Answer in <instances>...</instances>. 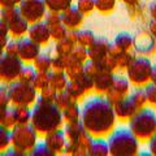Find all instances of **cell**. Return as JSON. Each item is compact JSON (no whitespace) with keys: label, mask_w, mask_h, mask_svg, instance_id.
<instances>
[{"label":"cell","mask_w":156,"mask_h":156,"mask_svg":"<svg viewBox=\"0 0 156 156\" xmlns=\"http://www.w3.org/2000/svg\"><path fill=\"white\" fill-rule=\"evenodd\" d=\"M116 113L107 96H92L81 108V122L92 136H105L115 128Z\"/></svg>","instance_id":"cell-1"},{"label":"cell","mask_w":156,"mask_h":156,"mask_svg":"<svg viewBox=\"0 0 156 156\" xmlns=\"http://www.w3.org/2000/svg\"><path fill=\"white\" fill-rule=\"evenodd\" d=\"M31 111L30 124L39 134L46 135L52 130L60 129L64 124L62 111L55 104V101H44L37 98Z\"/></svg>","instance_id":"cell-2"},{"label":"cell","mask_w":156,"mask_h":156,"mask_svg":"<svg viewBox=\"0 0 156 156\" xmlns=\"http://www.w3.org/2000/svg\"><path fill=\"white\" fill-rule=\"evenodd\" d=\"M65 136L66 143L64 152L66 155L73 156H85L87 155V150L92 140V134L89 133L80 121L69 122L65 125Z\"/></svg>","instance_id":"cell-3"},{"label":"cell","mask_w":156,"mask_h":156,"mask_svg":"<svg viewBox=\"0 0 156 156\" xmlns=\"http://www.w3.org/2000/svg\"><path fill=\"white\" fill-rule=\"evenodd\" d=\"M109 155L113 156H133L138 154L139 140L130 129L119 128L109 133L108 136Z\"/></svg>","instance_id":"cell-4"},{"label":"cell","mask_w":156,"mask_h":156,"mask_svg":"<svg viewBox=\"0 0 156 156\" xmlns=\"http://www.w3.org/2000/svg\"><path fill=\"white\" fill-rule=\"evenodd\" d=\"M129 129L140 142L150 140L156 133V113L146 107L138 109L129 119Z\"/></svg>","instance_id":"cell-5"},{"label":"cell","mask_w":156,"mask_h":156,"mask_svg":"<svg viewBox=\"0 0 156 156\" xmlns=\"http://www.w3.org/2000/svg\"><path fill=\"white\" fill-rule=\"evenodd\" d=\"M12 146L25 154H30L33 147L37 144L38 131L31 124H17L11 129Z\"/></svg>","instance_id":"cell-6"},{"label":"cell","mask_w":156,"mask_h":156,"mask_svg":"<svg viewBox=\"0 0 156 156\" xmlns=\"http://www.w3.org/2000/svg\"><path fill=\"white\" fill-rule=\"evenodd\" d=\"M129 81L135 86H144L151 81L152 64L147 56H135L126 68Z\"/></svg>","instance_id":"cell-7"},{"label":"cell","mask_w":156,"mask_h":156,"mask_svg":"<svg viewBox=\"0 0 156 156\" xmlns=\"http://www.w3.org/2000/svg\"><path fill=\"white\" fill-rule=\"evenodd\" d=\"M9 98H11V103L16 105H31L37 100V89L30 83H25L21 81H13L8 85Z\"/></svg>","instance_id":"cell-8"},{"label":"cell","mask_w":156,"mask_h":156,"mask_svg":"<svg viewBox=\"0 0 156 156\" xmlns=\"http://www.w3.org/2000/svg\"><path fill=\"white\" fill-rule=\"evenodd\" d=\"M23 66V61L18 56L4 52L0 56V81L11 83L18 78V74Z\"/></svg>","instance_id":"cell-9"},{"label":"cell","mask_w":156,"mask_h":156,"mask_svg":"<svg viewBox=\"0 0 156 156\" xmlns=\"http://www.w3.org/2000/svg\"><path fill=\"white\" fill-rule=\"evenodd\" d=\"M21 16L27 20L29 23L42 21L46 16L47 5L44 0H21L18 4Z\"/></svg>","instance_id":"cell-10"},{"label":"cell","mask_w":156,"mask_h":156,"mask_svg":"<svg viewBox=\"0 0 156 156\" xmlns=\"http://www.w3.org/2000/svg\"><path fill=\"white\" fill-rule=\"evenodd\" d=\"M133 48L135 53L150 56L156 52V38L150 30H140L133 37Z\"/></svg>","instance_id":"cell-11"},{"label":"cell","mask_w":156,"mask_h":156,"mask_svg":"<svg viewBox=\"0 0 156 156\" xmlns=\"http://www.w3.org/2000/svg\"><path fill=\"white\" fill-rule=\"evenodd\" d=\"M129 92H130L129 78H126L124 76H115L113 82H112L108 91L105 92V95H107V99H108L112 104H115L117 101H120L121 99L128 96Z\"/></svg>","instance_id":"cell-12"},{"label":"cell","mask_w":156,"mask_h":156,"mask_svg":"<svg viewBox=\"0 0 156 156\" xmlns=\"http://www.w3.org/2000/svg\"><path fill=\"white\" fill-rule=\"evenodd\" d=\"M17 56L22 61H34L35 57L41 53V44H38L30 38L21 37L17 38Z\"/></svg>","instance_id":"cell-13"},{"label":"cell","mask_w":156,"mask_h":156,"mask_svg":"<svg viewBox=\"0 0 156 156\" xmlns=\"http://www.w3.org/2000/svg\"><path fill=\"white\" fill-rule=\"evenodd\" d=\"M29 38L33 39L38 44H47L48 41L51 39V33H50V26L47 25L44 21H38L34 22L29 26Z\"/></svg>","instance_id":"cell-14"},{"label":"cell","mask_w":156,"mask_h":156,"mask_svg":"<svg viewBox=\"0 0 156 156\" xmlns=\"http://www.w3.org/2000/svg\"><path fill=\"white\" fill-rule=\"evenodd\" d=\"M83 16L85 14L77 8V5L72 4L69 8L61 12V22L66 26L68 30H73V29H78L82 25Z\"/></svg>","instance_id":"cell-15"},{"label":"cell","mask_w":156,"mask_h":156,"mask_svg":"<svg viewBox=\"0 0 156 156\" xmlns=\"http://www.w3.org/2000/svg\"><path fill=\"white\" fill-rule=\"evenodd\" d=\"M108 46L109 41L105 37H96L90 47H87V55L89 58L96 61H101L108 55Z\"/></svg>","instance_id":"cell-16"},{"label":"cell","mask_w":156,"mask_h":156,"mask_svg":"<svg viewBox=\"0 0 156 156\" xmlns=\"http://www.w3.org/2000/svg\"><path fill=\"white\" fill-rule=\"evenodd\" d=\"M44 142L48 144L53 152L56 155L61 154L65 148V143H66V136H65V131L61 129H55L46 134Z\"/></svg>","instance_id":"cell-17"},{"label":"cell","mask_w":156,"mask_h":156,"mask_svg":"<svg viewBox=\"0 0 156 156\" xmlns=\"http://www.w3.org/2000/svg\"><path fill=\"white\" fill-rule=\"evenodd\" d=\"M113 108H115V113H116V117L120 119L121 121H125V120H129L131 116L138 109L135 108V105L133 104V101L130 100L129 95L121 99L120 101L113 104Z\"/></svg>","instance_id":"cell-18"},{"label":"cell","mask_w":156,"mask_h":156,"mask_svg":"<svg viewBox=\"0 0 156 156\" xmlns=\"http://www.w3.org/2000/svg\"><path fill=\"white\" fill-rule=\"evenodd\" d=\"M113 78H115V74L111 70H101L99 74H96L94 77V90L99 94H105L108 89L111 87L112 82H113Z\"/></svg>","instance_id":"cell-19"},{"label":"cell","mask_w":156,"mask_h":156,"mask_svg":"<svg viewBox=\"0 0 156 156\" xmlns=\"http://www.w3.org/2000/svg\"><path fill=\"white\" fill-rule=\"evenodd\" d=\"M87 155L90 156H107L109 155V146L108 142L103 139V136L92 138L91 143L87 150Z\"/></svg>","instance_id":"cell-20"},{"label":"cell","mask_w":156,"mask_h":156,"mask_svg":"<svg viewBox=\"0 0 156 156\" xmlns=\"http://www.w3.org/2000/svg\"><path fill=\"white\" fill-rule=\"evenodd\" d=\"M8 26H9V34L17 39V38L23 37V35H25V34L27 33L30 23H29L27 20H25V18L21 16V17H18L17 20L12 21Z\"/></svg>","instance_id":"cell-21"},{"label":"cell","mask_w":156,"mask_h":156,"mask_svg":"<svg viewBox=\"0 0 156 156\" xmlns=\"http://www.w3.org/2000/svg\"><path fill=\"white\" fill-rule=\"evenodd\" d=\"M34 68L37 72H50L52 69V55L50 51L41 52L34 60Z\"/></svg>","instance_id":"cell-22"},{"label":"cell","mask_w":156,"mask_h":156,"mask_svg":"<svg viewBox=\"0 0 156 156\" xmlns=\"http://www.w3.org/2000/svg\"><path fill=\"white\" fill-rule=\"evenodd\" d=\"M68 76L65 70H51V80H50V86H52L56 91L65 90L68 85Z\"/></svg>","instance_id":"cell-23"},{"label":"cell","mask_w":156,"mask_h":156,"mask_svg":"<svg viewBox=\"0 0 156 156\" xmlns=\"http://www.w3.org/2000/svg\"><path fill=\"white\" fill-rule=\"evenodd\" d=\"M129 98L133 101V104L135 105L136 109H142L147 104V96H146L144 87L142 86H136L133 91L129 92Z\"/></svg>","instance_id":"cell-24"},{"label":"cell","mask_w":156,"mask_h":156,"mask_svg":"<svg viewBox=\"0 0 156 156\" xmlns=\"http://www.w3.org/2000/svg\"><path fill=\"white\" fill-rule=\"evenodd\" d=\"M62 117H64V121L66 124L76 122V121L81 120V108L77 101H74V103H72L70 105H68L66 108L62 109Z\"/></svg>","instance_id":"cell-25"},{"label":"cell","mask_w":156,"mask_h":156,"mask_svg":"<svg viewBox=\"0 0 156 156\" xmlns=\"http://www.w3.org/2000/svg\"><path fill=\"white\" fill-rule=\"evenodd\" d=\"M65 90L69 92L73 99L77 100V101L81 100L82 98H85L86 92H87V91L83 89V86H82L77 80H69V81H68V85H66V87H65Z\"/></svg>","instance_id":"cell-26"},{"label":"cell","mask_w":156,"mask_h":156,"mask_svg":"<svg viewBox=\"0 0 156 156\" xmlns=\"http://www.w3.org/2000/svg\"><path fill=\"white\" fill-rule=\"evenodd\" d=\"M113 43L116 46H119L122 51H131V48H133V35L130 33L122 31L116 35Z\"/></svg>","instance_id":"cell-27"},{"label":"cell","mask_w":156,"mask_h":156,"mask_svg":"<svg viewBox=\"0 0 156 156\" xmlns=\"http://www.w3.org/2000/svg\"><path fill=\"white\" fill-rule=\"evenodd\" d=\"M74 46H76V43L73 42L70 38L65 37L64 39H61V41L56 42L55 52H56V55L68 56V55H70V52L73 51V48H74Z\"/></svg>","instance_id":"cell-28"},{"label":"cell","mask_w":156,"mask_h":156,"mask_svg":"<svg viewBox=\"0 0 156 156\" xmlns=\"http://www.w3.org/2000/svg\"><path fill=\"white\" fill-rule=\"evenodd\" d=\"M18 17H21V12H20L18 5L16 7H2L0 11V18L4 20L8 25L14 20H17Z\"/></svg>","instance_id":"cell-29"},{"label":"cell","mask_w":156,"mask_h":156,"mask_svg":"<svg viewBox=\"0 0 156 156\" xmlns=\"http://www.w3.org/2000/svg\"><path fill=\"white\" fill-rule=\"evenodd\" d=\"M14 111H16L17 124H30L31 112H33L30 109V105H16L14 107Z\"/></svg>","instance_id":"cell-30"},{"label":"cell","mask_w":156,"mask_h":156,"mask_svg":"<svg viewBox=\"0 0 156 156\" xmlns=\"http://www.w3.org/2000/svg\"><path fill=\"white\" fill-rule=\"evenodd\" d=\"M83 70H85V74L94 78L96 74H99L101 70H104V68H103V65H101V61L87 58V60L83 62Z\"/></svg>","instance_id":"cell-31"},{"label":"cell","mask_w":156,"mask_h":156,"mask_svg":"<svg viewBox=\"0 0 156 156\" xmlns=\"http://www.w3.org/2000/svg\"><path fill=\"white\" fill-rule=\"evenodd\" d=\"M37 73H38V72H37V69H35L34 66H31V65H23L22 69H21V72H20L17 80L21 81V82H25V83L33 85L34 80H35Z\"/></svg>","instance_id":"cell-32"},{"label":"cell","mask_w":156,"mask_h":156,"mask_svg":"<svg viewBox=\"0 0 156 156\" xmlns=\"http://www.w3.org/2000/svg\"><path fill=\"white\" fill-rule=\"evenodd\" d=\"M74 101H77V100L73 99L72 95H70L66 90L57 91V95H56V99H55V104H56L61 111L64 109V108H66L68 105H70L72 103H74Z\"/></svg>","instance_id":"cell-33"},{"label":"cell","mask_w":156,"mask_h":156,"mask_svg":"<svg viewBox=\"0 0 156 156\" xmlns=\"http://www.w3.org/2000/svg\"><path fill=\"white\" fill-rule=\"evenodd\" d=\"M11 144H12L11 129H8L4 125L0 124V154L4 152Z\"/></svg>","instance_id":"cell-34"},{"label":"cell","mask_w":156,"mask_h":156,"mask_svg":"<svg viewBox=\"0 0 156 156\" xmlns=\"http://www.w3.org/2000/svg\"><path fill=\"white\" fill-rule=\"evenodd\" d=\"M47 8L50 11H55V12H62L66 8H69L72 5L73 0H44Z\"/></svg>","instance_id":"cell-35"},{"label":"cell","mask_w":156,"mask_h":156,"mask_svg":"<svg viewBox=\"0 0 156 156\" xmlns=\"http://www.w3.org/2000/svg\"><path fill=\"white\" fill-rule=\"evenodd\" d=\"M50 80H51V70L50 72H38L35 76V80L33 82V86L37 90H42L44 87L50 86Z\"/></svg>","instance_id":"cell-36"},{"label":"cell","mask_w":156,"mask_h":156,"mask_svg":"<svg viewBox=\"0 0 156 156\" xmlns=\"http://www.w3.org/2000/svg\"><path fill=\"white\" fill-rule=\"evenodd\" d=\"M95 34L91 30H78V38H77V44H81L83 47H90L92 42L95 41Z\"/></svg>","instance_id":"cell-37"},{"label":"cell","mask_w":156,"mask_h":156,"mask_svg":"<svg viewBox=\"0 0 156 156\" xmlns=\"http://www.w3.org/2000/svg\"><path fill=\"white\" fill-rule=\"evenodd\" d=\"M0 124L4 125L8 129H12L14 125H17V117H16V111H14V107H12V108H9V107H8V109L5 111L4 116L2 117V120H0Z\"/></svg>","instance_id":"cell-38"},{"label":"cell","mask_w":156,"mask_h":156,"mask_svg":"<svg viewBox=\"0 0 156 156\" xmlns=\"http://www.w3.org/2000/svg\"><path fill=\"white\" fill-rule=\"evenodd\" d=\"M50 33H51V39H53L55 42H58L66 37L68 29L64 23H57V25L50 26Z\"/></svg>","instance_id":"cell-39"},{"label":"cell","mask_w":156,"mask_h":156,"mask_svg":"<svg viewBox=\"0 0 156 156\" xmlns=\"http://www.w3.org/2000/svg\"><path fill=\"white\" fill-rule=\"evenodd\" d=\"M30 155L33 156H55L56 154L48 147V144L46 142H42V143H38L33 147V150L30 151Z\"/></svg>","instance_id":"cell-40"},{"label":"cell","mask_w":156,"mask_h":156,"mask_svg":"<svg viewBox=\"0 0 156 156\" xmlns=\"http://www.w3.org/2000/svg\"><path fill=\"white\" fill-rule=\"evenodd\" d=\"M135 57L134 52L131 51H122L117 56V69H126L131 60Z\"/></svg>","instance_id":"cell-41"},{"label":"cell","mask_w":156,"mask_h":156,"mask_svg":"<svg viewBox=\"0 0 156 156\" xmlns=\"http://www.w3.org/2000/svg\"><path fill=\"white\" fill-rule=\"evenodd\" d=\"M65 73L68 76V80H78L80 77L85 74L83 64H72L69 66H66Z\"/></svg>","instance_id":"cell-42"},{"label":"cell","mask_w":156,"mask_h":156,"mask_svg":"<svg viewBox=\"0 0 156 156\" xmlns=\"http://www.w3.org/2000/svg\"><path fill=\"white\" fill-rule=\"evenodd\" d=\"M116 0H95V9L100 13H111L115 9Z\"/></svg>","instance_id":"cell-43"},{"label":"cell","mask_w":156,"mask_h":156,"mask_svg":"<svg viewBox=\"0 0 156 156\" xmlns=\"http://www.w3.org/2000/svg\"><path fill=\"white\" fill-rule=\"evenodd\" d=\"M144 91L146 96H147V103L156 108V83L155 82H148L147 85H144Z\"/></svg>","instance_id":"cell-44"},{"label":"cell","mask_w":156,"mask_h":156,"mask_svg":"<svg viewBox=\"0 0 156 156\" xmlns=\"http://www.w3.org/2000/svg\"><path fill=\"white\" fill-rule=\"evenodd\" d=\"M39 91H41V94L38 95L39 99H42V100H44V101H55L56 95H57V91L53 89L52 86H47V87H44V89H42V90H39Z\"/></svg>","instance_id":"cell-45"},{"label":"cell","mask_w":156,"mask_h":156,"mask_svg":"<svg viewBox=\"0 0 156 156\" xmlns=\"http://www.w3.org/2000/svg\"><path fill=\"white\" fill-rule=\"evenodd\" d=\"M44 22L47 23L48 26H53V25H57V23H62L61 22V13L60 12H55V11H50L46 12V16H44Z\"/></svg>","instance_id":"cell-46"},{"label":"cell","mask_w":156,"mask_h":156,"mask_svg":"<svg viewBox=\"0 0 156 156\" xmlns=\"http://www.w3.org/2000/svg\"><path fill=\"white\" fill-rule=\"evenodd\" d=\"M9 26L4 20L0 18V46L5 48L7 43L9 42Z\"/></svg>","instance_id":"cell-47"},{"label":"cell","mask_w":156,"mask_h":156,"mask_svg":"<svg viewBox=\"0 0 156 156\" xmlns=\"http://www.w3.org/2000/svg\"><path fill=\"white\" fill-rule=\"evenodd\" d=\"M77 8L83 14H89L95 9V0H77Z\"/></svg>","instance_id":"cell-48"},{"label":"cell","mask_w":156,"mask_h":156,"mask_svg":"<svg viewBox=\"0 0 156 156\" xmlns=\"http://www.w3.org/2000/svg\"><path fill=\"white\" fill-rule=\"evenodd\" d=\"M101 65H103V68L107 70H111V72L116 70L117 69V57L107 55L103 60H101Z\"/></svg>","instance_id":"cell-49"},{"label":"cell","mask_w":156,"mask_h":156,"mask_svg":"<svg viewBox=\"0 0 156 156\" xmlns=\"http://www.w3.org/2000/svg\"><path fill=\"white\" fill-rule=\"evenodd\" d=\"M65 68H66L65 56H61V55L52 56V69L53 70H65Z\"/></svg>","instance_id":"cell-50"},{"label":"cell","mask_w":156,"mask_h":156,"mask_svg":"<svg viewBox=\"0 0 156 156\" xmlns=\"http://www.w3.org/2000/svg\"><path fill=\"white\" fill-rule=\"evenodd\" d=\"M11 98H9L8 86H0V107H9Z\"/></svg>","instance_id":"cell-51"},{"label":"cell","mask_w":156,"mask_h":156,"mask_svg":"<svg viewBox=\"0 0 156 156\" xmlns=\"http://www.w3.org/2000/svg\"><path fill=\"white\" fill-rule=\"evenodd\" d=\"M77 81L80 82L82 86H83V89H85L86 91H90V90L94 89V78L89 77L87 74H83L82 77H80Z\"/></svg>","instance_id":"cell-52"},{"label":"cell","mask_w":156,"mask_h":156,"mask_svg":"<svg viewBox=\"0 0 156 156\" xmlns=\"http://www.w3.org/2000/svg\"><path fill=\"white\" fill-rule=\"evenodd\" d=\"M143 5L142 4H136V5H131V7H128V13L131 18H138L139 16H143Z\"/></svg>","instance_id":"cell-53"},{"label":"cell","mask_w":156,"mask_h":156,"mask_svg":"<svg viewBox=\"0 0 156 156\" xmlns=\"http://www.w3.org/2000/svg\"><path fill=\"white\" fill-rule=\"evenodd\" d=\"M4 52L9 53V55L17 56V41H16V39H14V41H9L7 43L5 48H4Z\"/></svg>","instance_id":"cell-54"},{"label":"cell","mask_w":156,"mask_h":156,"mask_svg":"<svg viewBox=\"0 0 156 156\" xmlns=\"http://www.w3.org/2000/svg\"><path fill=\"white\" fill-rule=\"evenodd\" d=\"M122 52V50L119 47V46H116L113 42H109V46H108V55H111V56H119L120 53Z\"/></svg>","instance_id":"cell-55"},{"label":"cell","mask_w":156,"mask_h":156,"mask_svg":"<svg viewBox=\"0 0 156 156\" xmlns=\"http://www.w3.org/2000/svg\"><path fill=\"white\" fill-rule=\"evenodd\" d=\"M21 0H0V7H16Z\"/></svg>","instance_id":"cell-56"},{"label":"cell","mask_w":156,"mask_h":156,"mask_svg":"<svg viewBox=\"0 0 156 156\" xmlns=\"http://www.w3.org/2000/svg\"><path fill=\"white\" fill-rule=\"evenodd\" d=\"M148 147H150L151 155H155V156H156V133L150 138V144H148Z\"/></svg>","instance_id":"cell-57"},{"label":"cell","mask_w":156,"mask_h":156,"mask_svg":"<svg viewBox=\"0 0 156 156\" xmlns=\"http://www.w3.org/2000/svg\"><path fill=\"white\" fill-rule=\"evenodd\" d=\"M148 30L156 38V18H151V21L148 22Z\"/></svg>","instance_id":"cell-58"},{"label":"cell","mask_w":156,"mask_h":156,"mask_svg":"<svg viewBox=\"0 0 156 156\" xmlns=\"http://www.w3.org/2000/svg\"><path fill=\"white\" fill-rule=\"evenodd\" d=\"M148 13L151 18H156V0H154L148 7Z\"/></svg>","instance_id":"cell-59"},{"label":"cell","mask_w":156,"mask_h":156,"mask_svg":"<svg viewBox=\"0 0 156 156\" xmlns=\"http://www.w3.org/2000/svg\"><path fill=\"white\" fill-rule=\"evenodd\" d=\"M122 2L126 4V7H131V5H136V4H139L140 2L139 0H122Z\"/></svg>","instance_id":"cell-60"},{"label":"cell","mask_w":156,"mask_h":156,"mask_svg":"<svg viewBox=\"0 0 156 156\" xmlns=\"http://www.w3.org/2000/svg\"><path fill=\"white\" fill-rule=\"evenodd\" d=\"M151 81L156 83V62L152 65V74H151Z\"/></svg>","instance_id":"cell-61"},{"label":"cell","mask_w":156,"mask_h":156,"mask_svg":"<svg viewBox=\"0 0 156 156\" xmlns=\"http://www.w3.org/2000/svg\"><path fill=\"white\" fill-rule=\"evenodd\" d=\"M3 53H4V47H2V46H0V56H2Z\"/></svg>","instance_id":"cell-62"}]
</instances>
